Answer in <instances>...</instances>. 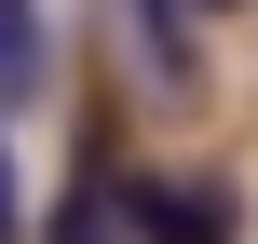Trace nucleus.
<instances>
[{
	"label": "nucleus",
	"instance_id": "6",
	"mask_svg": "<svg viewBox=\"0 0 258 244\" xmlns=\"http://www.w3.org/2000/svg\"><path fill=\"white\" fill-rule=\"evenodd\" d=\"M190 14H245V0H190Z\"/></svg>",
	"mask_w": 258,
	"mask_h": 244
},
{
	"label": "nucleus",
	"instance_id": "3",
	"mask_svg": "<svg viewBox=\"0 0 258 244\" xmlns=\"http://www.w3.org/2000/svg\"><path fill=\"white\" fill-rule=\"evenodd\" d=\"M41 244H150V231H136V177L82 163V177H68V204L41 217Z\"/></svg>",
	"mask_w": 258,
	"mask_h": 244
},
{
	"label": "nucleus",
	"instance_id": "4",
	"mask_svg": "<svg viewBox=\"0 0 258 244\" xmlns=\"http://www.w3.org/2000/svg\"><path fill=\"white\" fill-rule=\"evenodd\" d=\"M54 95V0H0V122Z\"/></svg>",
	"mask_w": 258,
	"mask_h": 244
},
{
	"label": "nucleus",
	"instance_id": "5",
	"mask_svg": "<svg viewBox=\"0 0 258 244\" xmlns=\"http://www.w3.org/2000/svg\"><path fill=\"white\" fill-rule=\"evenodd\" d=\"M0 244H27V163H14V122H0Z\"/></svg>",
	"mask_w": 258,
	"mask_h": 244
},
{
	"label": "nucleus",
	"instance_id": "2",
	"mask_svg": "<svg viewBox=\"0 0 258 244\" xmlns=\"http://www.w3.org/2000/svg\"><path fill=\"white\" fill-rule=\"evenodd\" d=\"M136 231L150 244H245V217L218 177H136Z\"/></svg>",
	"mask_w": 258,
	"mask_h": 244
},
{
	"label": "nucleus",
	"instance_id": "1",
	"mask_svg": "<svg viewBox=\"0 0 258 244\" xmlns=\"http://www.w3.org/2000/svg\"><path fill=\"white\" fill-rule=\"evenodd\" d=\"M122 14V68L150 109H204V41H190V0H109Z\"/></svg>",
	"mask_w": 258,
	"mask_h": 244
}]
</instances>
